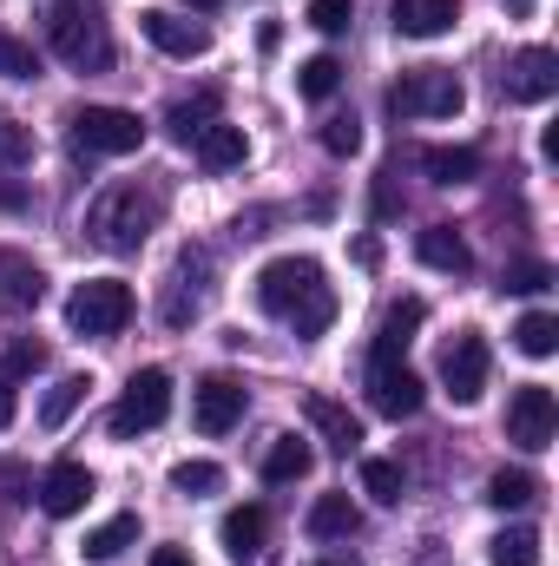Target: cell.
<instances>
[{"mask_svg": "<svg viewBox=\"0 0 559 566\" xmlns=\"http://www.w3.org/2000/svg\"><path fill=\"white\" fill-rule=\"evenodd\" d=\"M389 106H395L402 119H454V113L467 106V93H461V80H454L447 66H415V73H402V80L389 86Z\"/></svg>", "mask_w": 559, "mask_h": 566, "instance_id": "5b68a950", "label": "cell"}, {"mask_svg": "<svg viewBox=\"0 0 559 566\" xmlns=\"http://www.w3.org/2000/svg\"><path fill=\"white\" fill-rule=\"evenodd\" d=\"M126 547H139V514H113V521H99V527L80 541L86 560H119Z\"/></svg>", "mask_w": 559, "mask_h": 566, "instance_id": "484cf974", "label": "cell"}, {"mask_svg": "<svg viewBox=\"0 0 559 566\" xmlns=\"http://www.w3.org/2000/svg\"><path fill=\"white\" fill-rule=\"evenodd\" d=\"M514 349L547 363V356L559 349V316H553V310H527V316L514 323Z\"/></svg>", "mask_w": 559, "mask_h": 566, "instance_id": "4316f807", "label": "cell"}, {"mask_svg": "<svg viewBox=\"0 0 559 566\" xmlns=\"http://www.w3.org/2000/svg\"><path fill=\"white\" fill-rule=\"evenodd\" d=\"M421 316H428L421 296H395L389 316H382V329H376V356L369 363H402V349H409V336L421 329Z\"/></svg>", "mask_w": 559, "mask_h": 566, "instance_id": "ac0fdd59", "label": "cell"}, {"mask_svg": "<svg viewBox=\"0 0 559 566\" xmlns=\"http://www.w3.org/2000/svg\"><path fill=\"white\" fill-rule=\"evenodd\" d=\"M165 126H171V139L178 145H198V133L218 126V86H204L198 99H178V106L165 113Z\"/></svg>", "mask_w": 559, "mask_h": 566, "instance_id": "cb8c5ba5", "label": "cell"}, {"mask_svg": "<svg viewBox=\"0 0 559 566\" xmlns=\"http://www.w3.org/2000/svg\"><path fill=\"white\" fill-rule=\"evenodd\" d=\"M336 86H342V60H336V53H309V60L296 66V93H303V99H329Z\"/></svg>", "mask_w": 559, "mask_h": 566, "instance_id": "f546056e", "label": "cell"}, {"mask_svg": "<svg viewBox=\"0 0 559 566\" xmlns=\"http://www.w3.org/2000/svg\"><path fill=\"white\" fill-rule=\"evenodd\" d=\"M27 158H33V133H27L20 119H7V113H0V171H20Z\"/></svg>", "mask_w": 559, "mask_h": 566, "instance_id": "d590c367", "label": "cell"}, {"mask_svg": "<svg viewBox=\"0 0 559 566\" xmlns=\"http://www.w3.org/2000/svg\"><path fill=\"white\" fill-rule=\"evenodd\" d=\"M66 323L80 336H119L133 323V283L126 277H86L66 296Z\"/></svg>", "mask_w": 559, "mask_h": 566, "instance_id": "277c9868", "label": "cell"}, {"mask_svg": "<svg viewBox=\"0 0 559 566\" xmlns=\"http://www.w3.org/2000/svg\"><path fill=\"white\" fill-rule=\"evenodd\" d=\"M0 80H40V53L20 33H0Z\"/></svg>", "mask_w": 559, "mask_h": 566, "instance_id": "836d02e7", "label": "cell"}, {"mask_svg": "<svg viewBox=\"0 0 559 566\" xmlns=\"http://www.w3.org/2000/svg\"><path fill=\"white\" fill-rule=\"evenodd\" d=\"M487 369H494L487 336H481V329H454V343L441 349V389H447L461 409H474V402L487 396Z\"/></svg>", "mask_w": 559, "mask_h": 566, "instance_id": "ba28073f", "label": "cell"}, {"mask_svg": "<svg viewBox=\"0 0 559 566\" xmlns=\"http://www.w3.org/2000/svg\"><path fill=\"white\" fill-rule=\"evenodd\" d=\"M40 296H46V277H40V264L0 244V310H40Z\"/></svg>", "mask_w": 559, "mask_h": 566, "instance_id": "2e32d148", "label": "cell"}, {"mask_svg": "<svg viewBox=\"0 0 559 566\" xmlns=\"http://www.w3.org/2000/svg\"><path fill=\"white\" fill-rule=\"evenodd\" d=\"M151 566H191V554H184V547H158V554H151Z\"/></svg>", "mask_w": 559, "mask_h": 566, "instance_id": "b9f144b4", "label": "cell"}, {"mask_svg": "<svg viewBox=\"0 0 559 566\" xmlns=\"http://www.w3.org/2000/svg\"><path fill=\"white\" fill-rule=\"evenodd\" d=\"M191 151H198V165H204V171H238V165L251 158V139H244V126L218 119L211 133H198V145H191Z\"/></svg>", "mask_w": 559, "mask_h": 566, "instance_id": "44dd1931", "label": "cell"}, {"mask_svg": "<svg viewBox=\"0 0 559 566\" xmlns=\"http://www.w3.org/2000/svg\"><path fill=\"white\" fill-rule=\"evenodd\" d=\"M257 310L264 316H277V323H289L303 343L309 336H323L329 323H336V290L323 283V264L316 258H271L264 271H257Z\"/></svg>", "mask_w": 559, "mask_h": 566, "instance_id": "6da1fadb", "label": "cell"}, {"mask_svg": "<svg viewBox=\"0 0 559 566\" xmlns=\"http://www.w3.org/2000/svg\"><path fill=\"white\" fill-rule=\"evenodd\" d=\"M46 46H53L73 73H106V66H113V33H106L99 7H80V0L46 7Z\"/></svg>", "mask_w": 559, "mask_h": 566, "instance_id": "3957f363", "label": "cell"}, {"mask_svg": "<svg viewBox=\"0 0 559 566\" xmlns=\"http://www.w3.org/2000/svg\"><path fill=\"white\" fill-rule=\"evenodd\" d=\"M13 409H20V402H13V382L0 376V428H13Z\"/></svg>", "mask_w": 559, "mask_h": 566, "instance_id": "ab89813d", "label": "cell"}, {"mask_svg": "<svg viewBox=\"0 0 559 566\" xmlns=\"http://www.w3.org/2000/svg\"><path fill=\"white\" fill-rule=\"evenodd\" d=\"M547 283H553V271H547L540 258H514V264H507V277H500V290H514V296H540Z\"/></svg>", "mask_w": 559, "mask_h": 566, "instance_id": "e575fe53", "label": "cell"}, {"mask_svg": "<svg viewBox=\"0 0 559 566\" xmlns=\"http://www.w3.org/2000/svg\"><path fill=\"white\" fill-rule=\"evenodd\" d=\"M73 145L86 158H126L145 145V119L126 113V106H80L73 113Z\"/></svg>", "mask_w": 559, "mask_h": 566, "instance_id": "8992f818", "label": "cell"}, {"mask_svg": "<svg viewBox=\"0 0 559 566\" xmlns=\"http://www.w3.org/2000/svg\"><path fill=\"white\" fill-rule=\"evenodd\" d=\"M309 468H316V448H309L303 434H277V441H271V454H264V481H277V488L303 481Z\"/></svg>", "mask_w": 559, "mask_h": 566, "instance_id": "603a6c76", "label": "cell"}, {"mask_svg": "<svg viewBox=\"0 0 559 566\" xmlns=\"http://www.w3.org/2000/svg\"><path fill=\"white\" fill-rule=\"evenodd\" d=\"M86 501H93V468H86V461H53L46 481H40V507H46L53 521H66V514H80Z\"/></svg>", "mask_w": 559, "mask_h": 566, "instance_id": "5bb4252c", "label": "cell"}, {"mask_svg": "<svg viewBox=\"0 0 559 566\" xmlns=\"http://www.w3.org/2000/svg\"><path fill=\"white\" fill-rule=\"evenodd\" d=\"M303 416H309V428L336 448V454H362V422L342 409V402H329V396H309L303 402Z\"/></svg>", "mask_w": 559, "mask_h": 566, "instance_id": "d6986e66", "label": "cell"}, {"mask_svg": "<svg viewBox=\"0 0 559 566\" xmlns=\"http://www.w3.org/2000/svg\"><path fill=\"white\" fill-rule=\"evenodd\" d=\"M264 527H271L264 507H231V514L218 521V541H224V554H231L238 566H251L257 554H264Z\"/></svg>", "mask_w": 559, "mask_h": 566, "instance_id": "ffe728a7", "label": "cell"}, {"mask_svg": "<svg viewBox=\"0 0 559 566\" xmlns=\"http://www.w3.org/2000/svg\"><path fill=\"white\" fill-rule=\"evenodd\" d=\"M323 151L356 158V151H362V126H356V119H323Z\"/></svg>", "mask_w": 559, "mask_h": 566, "instance_id": "74e56055", "label": "cell"}, {"mask_svg": "<svg viewBox=\"0 0 559 566\" xmlns=\"http://www.w3.org/2000/svg\"><path fill=\"white\" fill-rule=\"evenodd\" d=\"M369 402H376V416L409 422L421 409V376L409 363H369Z\"/></svg>", "mask_w": 559, "mask_h": 566, "instance_id": "7c38bea8", "label": "cell"}, {"mask_svg": "<svg viewBox=\"0 0 559 566\" xmlns=\"http://www.w3.org/2000/svg\"><path fill=\"white\" fill-rule=\"evenodd\" d=\"M356 20V0H309V27L316 33H349Z\"/></svg>", "mask_w": 559, "mask_h": 566, "instance_id": "8d00e7d4", "label": "cell"}, {"mask_svg": "<svg viewBox=\"0 0 559 566\" xmlns=\"http://www.w3.org/2000/svg\"><path fill=\"white\" fill-rule=\"evenodd\" d=\"M487 560L494 566H540L547 554H540V534H534V527H500V534L487 541Z\"/></svg>", "mask_w": 559, "mask_h": 566, "instance_id": "83f0119b", "label": "cell"}, {"mask_svg": "<svg viewBox=\"0 0 559 566\" xmlns=\"http://www.w3.org/2000/svg\"><path fill=\"white\" fill-rule=\"evenodd\" d=\"M316 566H356V560H336V554H329V560H316Z\"/></svg>", "mask_w": 559, "mask_h": 566, "instance_id": "ee69618b", "label": "cell"}, {"mask_svg": "<svg viewBox=\"0 0 559 566\" xmlns=\"http://www.w3.org/2000/svg\"><path fill=\"white\" fill-rule=\"evenodd\" d=\"M257 46H264V53H277V46H283V27H277V20H264V27H257Z\"/></svg>", "mask_w": 559, "mask_h": 566, "instance_id": "60d3db41", "label": "cell"}, {"mask_svg": "<svg viewBox=\"0 0 559 566\" xmlns=\"http://www.w3.org/2000/svg\"><path fill=\"white\" fill-rule=\"evenodd\" d=\"M553 93H559V53L553 46H527V53L507 66V99L540 106V99H553Z\"/></svg>", "mask_w": 559, "mask_h": 566, "instance_id": "4fadbf2b", "label": "cell"}, {"mask_svg": "<svg viewBox=\"0 0 559 566\" xmlns=\"http://www.w3.org/2000/svg\"><path fill=\"white\" fill-rule=\"evenodd\" d=\"M165 416H171V376H165V369H139V376L126 382L119 409L106 416V428H113V441H133L145 428H158Z\"/></svg>", "mask_w": 559, "mask_h": 566, "instance_id": "52a82bcc", "label": "cell"}, {"mask_svg": "<svg viewBox=\"0 0 559 566\" xmlns=\"http://www.w3.org/2000/svg\"><path fill=\"white\" fill-rule=\"evenodd\" d=\"M86 389H93L86 376H60V382L46 389V402H40V428H66V416L86 402Z\"/></svg>", "mask_w": 559, "mask_h": 566, "instance_id": "4dcf8cb0", "label": "cell"}, {"mask_svg": "<svg viewBox=\"0 0 559 566\" xmlns=\"http://www.w3.org/2000/svg\"><path fill=\"white\" fill-rule=\"evenodd\" d=\"M349 534H362V507H356L349 494H316V507H309V541H349Z\"/></svg>", "mask_w": 559, "mask_h": 566, "instance_id": "7402d4cb", "label": "cell"}, {"mask_svg": "<svg viewBox=\"0 0 559 566\" xmlns=\"http://www.w3.org/2000/svg\"><path fill=\"white\" fill-rule=\"evenodd\" d=\"M421 165H428L434 185H467V178H481V151H474V145H428Z\"/></svg>", "mask_w": 559, "mask_h": 566, "instance_id": "d4e9b609", "label": "cell"}, {"mask_svg": "<svg viewBox=\"0 0 559 566\" xmlns=\"http://www.w3.org/2000/svg\"><path fill=\"white\" fill-rule=\"evenodd\" d=\"M389 20L402 40H441L461 20V7L454 0H389Z\"/></svg>", "mask_w": 559, "mask_h": 566, "instance_id": "9a60e30c", "label": "cell"}, {"mask_svg": "<svg viewBox=\"0 0 559 566\" xmlns=\"http://www.w3.org/2000/svg\"><path fill=\"white\" fill-rule=\"evenodd\" d=\"M184 7H198V13H218V7H224V0H184Z\"/></svg>", "mask_w": 559, "mask_h": 566, "instance_id": "7bdbcfd3", "label": "cell"}, {"mask_svg": "<svg viewBox=\"0 0 559 566\" xmlns=\"http://www.w3.org/2000/svg\"><path fill=\"white\" fill-rule=\"evenodd\" d=\"M415 258L428 264V271H447V277H467V271H474V251L461 244L454 224H428V231H415Z\"/></svg>", "mask_w": 559, "mask_h": 566, "instance_id": "e0dca14e", "label": "cell"}, {"mask_svg": "<svg viewBox=\"0 0 559 566\" xmlns=\"http://www.w3.org/2000/svg\"><path fill=\"white\" fill-rule=\"evenodd\" d=\"M218 488H224V468L218 461H178L171 468V494H184V501H204Z\"/></svg>", "mask_w": 559, "mask_h": 566, "instance_id": "1f68e13d", "label": "cell"}, {"mask_svg": "<svg viewBox=\"0 0 559 566\" xmlns=\"http://www.w3.org/2000/svg\"><path fill=\"white\" fill-rule=\"evenodd\" d=\"M362 494H376L382 507H395L402 501V468L389 454H362Z\"/></svg>", "mask_w": 559, "mask_h": 566, "instance_id": "d6a6232c", "label": "cell"}, {"mask_svg": "<svg viewBox=\"0 0 559 566\" xmlns=\"http://www.w3.org/2000/svg\"><path fill=\"white\" fill-rule=\"evenodd\" d=\"M158 211H165L158 191H145V185H106L93 198V211H86V238L99 251H139L145 238H151V224H158Z\"/></svg>", "mask_w": 559, "mask_h": 566, "instance_id": "7a4b0ae2", "label": "cell"}, {"mask_svg": "<svg viewBox=\"0 0 559 566\" xmlns=\"http://www.w3.org/2000/svg\"><path fill=\"white\" fill-rule=\"evenodd\" d=\"M40 363H46V349H40V343H13V349H7V363H0V376L13 382V376H33Z\"/></svg>", "mask_w": 559, "mask_h": 566, "instance_id": "f35d334b", "label": "cell"}, {"mask_svg": "<svg viewBox=\"0 0 559 566\" xmlns=\"http://www.w3.org/2000/svg\"><path fill=\"white\" fill-rule=\"evenodd\" d=\"M139 33L158 46V53H171V60H198V53H211V27H198L191 13H171V7H145Z\"/></svg>", "mask_w": 559, "mask_h": 566, "instance_id": "8fae6325", "label": "cell"}, {"mask_svg": "<svg viewBox=\"0 0 559 566\" xmlns=\"http://www.w3.org/2000/svg\"><path fill=\"white\" fill-rule=\"evenodd\" d=\"M244 409H251V389H244L238 376H224V369L191 389V416H198L204 434H231V428L244 422Z\"/></svg>", "mask_w": 559, "mask_h": 566, "instance_id": "30bf717a", "label": "cell"}, {"mask_svg": "<svg viewBox=\"0 0 559 566\" xmlns=\"http://www.w3.org/2000/svg\"><path fill=\"white\" fill-rule=\"evenodd\" d=\"M553 434H559L553 389H547V382H520L514 402H507V441L527 448V454H540V448H553Z\"/></svg>", "mask_w": 559, "mask_h": 566, "instance_id": "9c48e42d", "label": "cell"}, {"mask_svg": "<svg viewBox=\"0 0 559 566\" xmlns=\"http://www.w3.org/2000/svg\"><path fill=\"white\" fill-rule=\"evenodd\" d=\"M487 501H494L500 514H514V507H534V501H540V481H534L527 468H500V474L487 481Z\"/></svg>", "mask_w": 559, "mask_h": 566, "instance_id": "f1b7e54d", "label": "cell"}]
</instances>
